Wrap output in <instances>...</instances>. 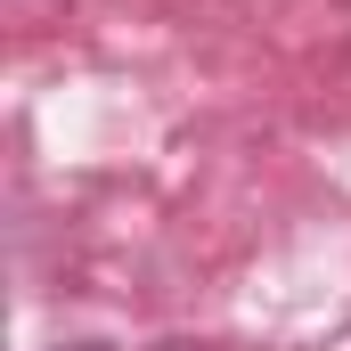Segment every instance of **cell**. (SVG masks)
Returning <instances> with one entry per match:
<instances>
[{
  "label": "cell",
  "mask_w": 351,
  "mask_h": 351,
  "mask_svg": "<svg viewBox=\"0 0 351 351\" xmlns=\"http://www.w3.org/2000/svg\"><path fill=\"white\" fill-rule=\"evenodd\" d=\"M58 351H106V343H58Z\"/></svg>",
  "instance_id": "6da1fadb"
},
{
  "label": "cell",
  "mask_w": 351,
  "mask_h": 351,
  "mask_svg": "<svg viewBox=\"0 0 351 351\" xmlns=\"http://www.w3.org/2000/svg\"><path fill=\"white\" fill-rule=\"evenodd\" d=\"M164 351H213V343H164Z\"/></svg>",
  "instance_id": "7a4b0ae2"
}]
</instances>
